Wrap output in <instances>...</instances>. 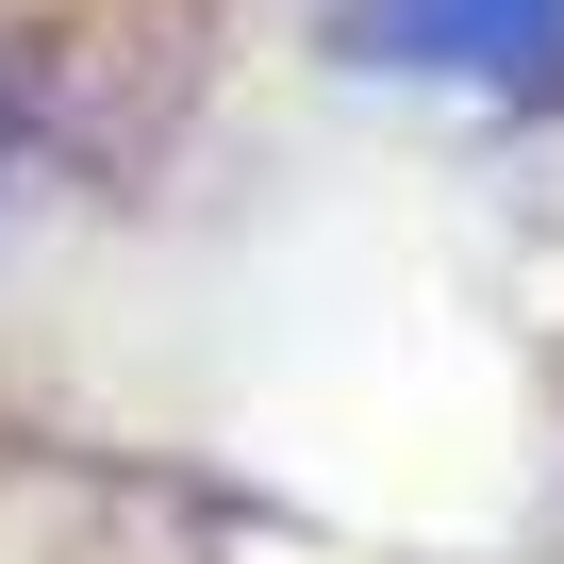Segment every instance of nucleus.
<instances>
[{"label":"nucleus","mask_w":564,"mask_h":564,"mask_svg":"<svg viewBox=\"0 0 564 564\" xmlns=\"http://www.w3.org/2000/svg\"><path fill=\"white\" fill-rule=\"evenodd\" d=\"M349 51L415 84H564V0H349Z\"/></svg>","instance_id":"nucleus-1"}]
</instances>
